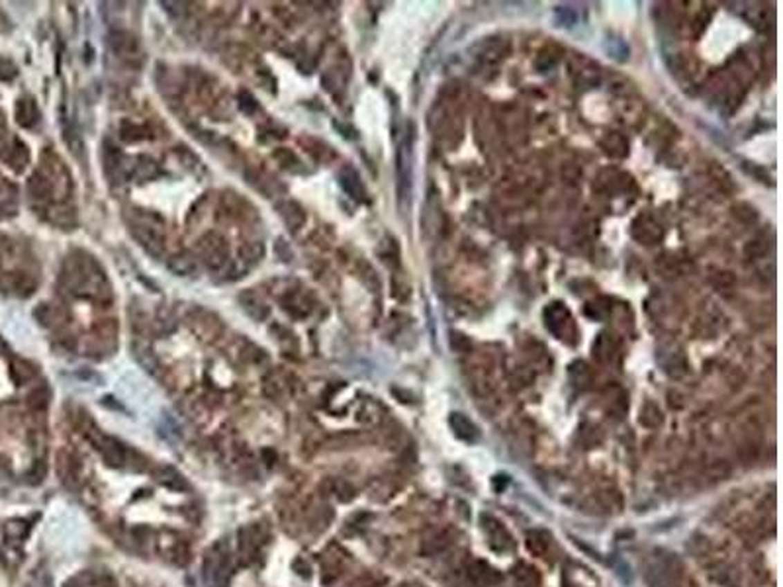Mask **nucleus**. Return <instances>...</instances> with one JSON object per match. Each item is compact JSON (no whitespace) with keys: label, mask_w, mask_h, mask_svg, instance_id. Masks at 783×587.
<instances>
[{"label":"nucleus","mask_w":783,"mask_h":587,"mask_svg":"<svg viewBox=\"0 0 783 587\" xmlns=\"http://www.w3.org/2000/svg\"><path fill=\"white\" fill-rule=\"evenodd\" d=\"M10 353V348H8V345H6V341L0 337V355H8Z\"/></svg>","instance_id":"6ab92c4d"},{"label":"nucleus","mask_w":783,"mask_h":587,"mask_svg":"<svg viewBox=\"0 0 783 587\" xmlns=\"http://www.w3.org/2000/svg\"><path fill=\"white\" fill-rule=\"evenodd\" d=\"M47 400H49V391H47V388H37V390L30 395V405H32V407H46Z\"/></svg>","instance_id":"dca6fc26"},{"label":"nucleus","mask_w":783,"mask_h":587,"mask_svg":"<svg viewBox=\"0 0 783 587\" xmlns=\"http://www.w3.org/2000/svg\"><path fill=\"white\" fill-rule=\"evenodd\" d=\"M93 445L96 450L102 454L104 462L112 468H118L126 462V449L122 442H118L116 438L106 437V435H98V437H91Z\"/></svg>","instance_id":"7ed1b4c3"},{"label":"nucleus","mask_w":783,"mask_h":587,"mask_svg":"<svg viewBox=\"0 0 783 587\" xmlns=\"http://www.w3.org/2000/svg\"><path fill=\"white\" fill-rule=\"evenodd\" d=\"M278 214L286 221V225H288L290 230H298L300 225L304 223V219H306V214L302 212V207L296 202H290V200L278 204Z\"/></svg>","instance_id":"0eeeda50"},{"label":"nucleus","mask_w":783,"mask_h":587,"mask_svg":"<svg viewBox=\"0 0 783 587\" xmlns=\"http://www.w3.org/2000/svg\"><path fill=\"white\" fill-rule=\"evenodd\" d=\"M449 544H450L449 534H447V532H441V534H435V537H433L431 541H427V544L423 546V552L431 554V556H433V554L443 552V550H445V548H447Z\"/></svg>","instance_id":"2eb2a0df"},{"label":"nucleus","mask_w":783,"mask_h":587,"mask_svg":"<svg viewBox=\"0 0 783 587\" xmlns=\"http://www.w3.org/2000/svg\"><path fill=\"white\" fill-rule=\"evenodd\" d=\"M513 579H515V584H517L519 587H537L539 586V581H541L539 572L529 564H519L517 568L513 570Z\"/></svg>","instance_id":"9d476101"},{"label":"nucleus","mask_w":783,"mask_h":587,"mask_svg":"<svg viewBox=\"0 0 783 587\" xmlns=\"http://www.w3.org/2000/svg\"><path fill=\"white\" fill-rule=\"evenodd\" d=\"M239 299H241L243 310L247 311V315H251L257 322H263L266 315H268V306L265 304V299L261 298V296H257L255 292L241 294Z\"/></svg>","instance_id":"423d86ee"},{"label":"nucleus","mask_w":783,"mask_h":587,"mask_svg":"<svg viewBox=\"0 0 783 587\" xmlns=\"http://www.w3.org/2000/svg\"><path fill=\"white\" fill-rule=\"evenodd\" d=\"M482 523H484V530L486 534H488V539H490V546L494 548V550H501V552H506V550H511L513 548V537H511V532L497 521L495 517H492V515H482Z\"/></svg>","instance_id":"f03ea898"},{"label":"nucleus","mask_w":783,"mask_h":587,"mask_svg":"<svg viewBox=\"0 0 783 587\" xmlns=\"http://www.w3.org/2000/svg\"><path fill=\"white\" fill-rule=\"evenodd\" d=\"M472 576L478 584H482V586L486 587H494L501 581L499 572L494 570L492 566L486 564V562H478V564H476V568L472 570Z\"/></svg>","instance_id":"1a4fd4ad"},{"label":"nucleus","mask_w":783,"mask_h":587,"mask_svg":"<svg viewBox=\"0 0 783 587\" xmlns=\"http://www.w3.org/2000/svg\"><path fill=\"white\" fill-rule=\"evenodd\" d=\"M169 268L173 270L174 274H178V277H188V274H192L196 270V261L186 253L176 254V257H173L169 261Z\"/></svg>","instance_id":"f8f14e48"},{"label":"nucleus","mask_w":783,"mask_h":587,"mask_svg":"<svg viewBox=\"0 0 783 587\" xmlns=\"http://www.w3.org/2000/svg\"><path fill=\"white\" fill-rule=\"evenodd\" d=\"M398 162H400V167H398V171H403V169H405V167H407V169H409V165H407V162L403 161V159H402V155H400V157H398ZM405 183H409V176H407V174L400 173V192H402V188H403V185H405Z\"/></svg>","instance_id":"a211bd4d"},{"label":"nucleus","mask_w":783,"mask_h":587,"mask_svg":"<svg viewBox=\"0 0 783 587\" xmlns=\"http://www.w3.org/2000/svg\"><path fill=\"white\" fill-rule=\"evenodd\" d=\"M261 542H263V534L259 527H247L239 530V550L241 554H247V558H255Z\"/></svg>","instance_id":"39448f33"},{"label":"nucleus","mask_w":783,"mask_h":587,"mask_svg":"<svg viewBox=\"0 0 783 587\" xmlns=\"http://www.w3.org/2000/svg\"><path fill=\"white\" fill-rule=\"evenodd\" d=\"M30 587H53V581H51V576H49L47 572H44L42 576H37V579L34 581V586Z\"/></svg>","instance_id":"f3484780"},{"label":"nucleus","mask_w":783,"mask_h":587,"mask_svg":"<svg viewBox=\"0 0 783 587\" xmlns=\"http://www.w3.org/2000/svg\"><path fill=\"white\" fill-rule=\"evenodd\" d=\"M231 576V552L225 541L216 542L204 560V581L208 587H228Z\"/></svg>","instance_id":"f257e3e1"},{"label":"nucleus","mask_w":783,"mask_h":587,"mask_svg":"<svg viewBox=\"0 0 783 587\" xmlns=\"http://www.w3.org/2000/svg\"><path fill=\"white\" fill-rule=\"evenodd\" d=\"M16 120H18V124L24 127H32L39 120V112H37V106H35L34 100H30V98H22V100H18V106H16Z\"/></svg>","instance_id":"6e6552de"},{"label":"nucleus","mask_w":783,"mask_h":587,"mask_svg":"<svg viewBox=\"0 0 783 587\" xmlns=\"http://www.w3.org/2000/svg\"><path fill=\"white\" fill-rule=\"evenodd\" d=\"M450 427L454 431V435L466 442H476L480 438V433L468 417H464L462 413H452L450 415Z\"/></svg>","instance_id":"20e7f679"},{"label":"nucleus","mask_w":783,"mask_h":587,"mask_svg":"<svg viewBox=\"0 0 783 587\" xmlns=\"http://www.w3.org/2000/svg\"><path fill=\"white\" fill-rule=\"evenodd\" d=\"M10 374L16 384H26V382H30L34 378L35 370L34 366H32L30 362H26V360H14V362H12Z\"/></svg>","instance_id":"ddd939ff"},{"label":"nucleus","mask_w":783,"mask_h":587,"mask_svg":"<svg viewBox=\"0 0 783 587\" xmlns=\"http://www.w3.org/2000/svg\"><path fill=\"white\" fill-rule=\"evenodd\" d=\"M341 186H343L353 198H362V194H365L362 186L358 183L357 173H353V171H349V169L341 173Z\"/></svg>","instance_id":"4468645a"},{"label":"nucleus","mask_w":783,"mask_h":587,"mask_svg":"<svg viewBox=\"0 0 783 587\" xmlns=\"http://www.w3.org/2000/svg\"><path fill=\"white\" fill-rule=\"evenodd\" d=\"M549 546H551V537H549L546 532H542V530H533V532L527 534V548H529V552H533L535 556H544L546 550H549Z\"/></svg>","instance_id":"9b49d317"}]
</instances>
